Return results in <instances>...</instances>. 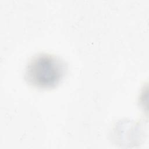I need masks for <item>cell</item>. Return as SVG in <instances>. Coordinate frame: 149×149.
Returning a JSON list of instances; mask_svg holds the SVG:
<instances>
[{"mask_svg": "<svg viewBox=\"0 0 149 149\" xmlns=\"http://www.w3.org/2000/svg\"><path fill=\"white\" fill-rule=\"evenodd\" d=\"M66 70L59 57L46 53L38 54L28 62L24 73L27 83L37 88H52L63 79Z\"/></svg>", "mask_w": 149, "mask_h": 149, "instance_id": "obj_1", "label": "cell"}]
</instances>
